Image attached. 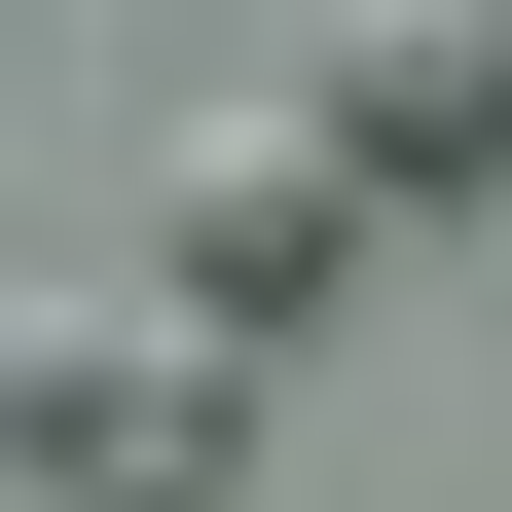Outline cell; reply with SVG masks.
<instances>
[{
    "instance_id": "1",
    "label": "cell",
    "mask_w": 512,
    "mask_h": 512,
    "mask_svg": "<svg viewBox=\"0 0 512 512\" xmlns=\"http://www.w3.org/2000/svg\"><path fill=\"white\" fill-rule=\"evenodd\" d=\"M366 220H403V183L330 147V74H293V110H183V147H147V293H220V330H330V293H366Z\"/></svg>"
},
{
    "instance_id": "2",
    "label": "cell",
    "mask_w": 512,
    "mask_h": 512,
    "mask_svg": "<svg viewBox=\"0 0 512 512\" xmlns=\"http://www.w3.org/2000/svg\"><path fill=\"white\" fill-rule=\"evenodd\" d=\"M0 439H37V512H220V293H37Z\"/></svg>"
},
{
    "instance_id": "3",
    "label": "cell",
    "mask_w": 512,
    "mask_h": 512,
    "mask_svg": "<svg viewBox=\"0 0 512 512\" xmlns=\"http://www.w3.org/2000/svg\"><path fill=\"white\" fill-rule=\"evenodd\" d=\"M330 147L403 183V220H439V183H512V0H330Z\"/></svg>"
}]
</instances>
